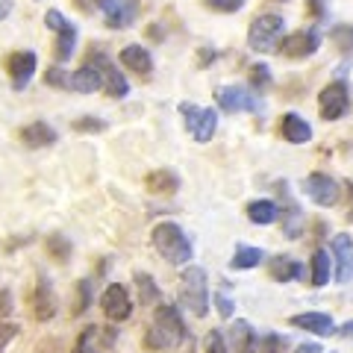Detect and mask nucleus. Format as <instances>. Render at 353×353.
Returning a JSON list of instances; mask_svg holds the SVG:
<instances>
[{"label": "nucleus", "instance_id": "c85d7f7f", "mask_svg": "<svg viewBox=\"0 0 353 353\" xmlns=\"http://www.w3.org/2000/svg\"><path fill=\"white\" fill-rule=\"evenodd\" d=\"M330 41H333L341 53H353V27L350 24L333 27V30H330Z\"/></svg>", "mask_w": 353, "mask_h": 353}, {"label": "nucleus", "instance_id": "393cba45", "mask_svg": "<svg viewBox=\"0 0 353 353\" xmlns=\"http://www.w3.org/2000/svg\"><path fill=\"white\" fill-rule=\"evenodd\" d=\"M74 50H77V27L71 24H65L59 32H57V44H53V57H57V62H68L74 57Z\"/></svg>", "mask_w": 353, "mask_h": 353}, {"label": "nucleus", "instance_id": "ea45409f", "mask_svg": "<svg viewBox=\"0 0 353 353\" xmlns=\"http://www.w3.org/2000/svg\"><path fill=\"white\" fill-rule=\"evenodd\" d=\"M80 132H101V130H106V121H97V118H80L74 124Z\"/></svg>", "mask_w": 353, "mask_h": 353}, {"label": "nucleus", "instance_id": "412c9836", "mask_svg": "<svg viewBox=\"0 0 353 353\" xmlns=\"http://www.w3.org/2000/svg\"><path fill=\"white\" fill-rule=\"evenodd\" d=\"M268 274H271V280H277V283H292V280H303L306 268L292 256H274V259H268Z\"/></svg>", "mask_w": 353, "mask_h": 353}, {"label": "nucleus", "instance_id": "c756f323", "mask_svg": "<svg viewBox=\"0 0 353 353\" xmlns=\"http://www.w3.org/2000/svg\"><path fill=\"white\" fill-rule=\"evenodd\" d=\"M44 248H48V253L57 262H65L71 256V241L65 236H48V241H44Z\"/></svg>", "mask_w": 353, "mask_h": 353}, {"label": "nucleus", "instance_id": "c9c22d12", "mask_svg": "<svg viewBox=\"0 0 353 353\" xmlns=\"http://www.w3.org/2000/svg\"><path fill=\"white\" fill-rule=\"evenodd\" d=\"M88 303H92V294H88V280H80L77 285V306H74V315H83Z\"/></svg>", "mask_w": 353, "mask_h": 353}, {"label": "nucleus", "instance_id": "5701e85b", "mask_svg": "<svg viewBox=\"0 0 353 353\" xmlns=\"http://www.w3.org/2000/svg\"><path fill=\"white\" fill-rule=\"evenodd\" d=\"M145 185H148L150 194H174L176 189H180V176H176L174 171H168V168H159V171L148 174Z\"/></svg>", "mask_w": 353, "mask_h": 353}, {"label": "nucleus", "instance_id": "79ce46f5", "mask_svg": "<svg viewBox=\"0 0 353 353\" xmlns=\"http://www.w3.org/2000/svg\"><path fill=\"white\" fill-rule=\"evenodd\" d=\"M306 12L312 15V18L321 21L324 12H327V0H306Z\"/></svg>", "mask_w": 353, "mask_h": 353}, {"label": "nucleus", "instance_id": "cd10ccee", "mask_svg": "<svg viewBox=\"0 0 353 353\" xmlns=\"http://www.w3.org/2000/svg\"><path fill=\"white\" fill-rule=\"evenodd\" d=\"M136 283H139V297H141V306H150L159 301V285L153 283L150 274H141L136 271Z\"/></svg>", "mask_w": 353, "mask_h": 353}, {"label": "nucleus", "instance_id": "4468645a", "mask_svg": "<svg viewBox=\"0 0 353 353\" xmlns=\"http://www.w3.org/2000/svg\"><path fill=\"white\" fill-rule=\"evenodd\" d=\"M333 256H336V280L345 285L353 280V239L347 233H339L333 239Z\"/></svg>", "mask_w": 353, "mask_h": 353}, {"label": "nucleus", "instance_id": "4c0bfd02", "mask_svg": "<svg viewBox=\"0 0 353 353\" xmlns=\"http://www.w3.org/2000/svg\"><path fill=\"white\" fill-rule=\"evenodd\" d=\"M44 24H48V30H53V32H59L65 24H68V18H65L59 9H48V15H44Z\"/></svg>", "mask_w": 353, "mask_h": 353}, {"label": "nucleus", "instance_id": "de8ad7c7", "mask_svg": "<svg viewBox=\"0 0 353 353\" xmlns=\"http://www.w3.org/2000/svg\"><path fill=\"white\" fill-rule=\"evenodd\" d=\"M336 333H341L345 339H353V321H347V324L341 327V330H336Z\"/></svg>", "mask_w": 353, "mask_h": 353}, {"label": "nucleus", "instance_id": "6ab92c4d", "mask_svg": "<svg viewBox=\"0 0 353 353\" xmlns=\"http://www.w3.org/2000/svg\"><path fill=\"white\" fill-rule=\"evenodd\" d=\"M68 88H71V92H80V94L97 92V88H103L101 71H97L92 62H85L83 68H77L74 74H68Z\"/></svg>", "mask_w": 353, "mask_h": 353}, {"label": "nucleus", "instance_id": "bb28decb", "mask_svg": "<svg viewBox=\"0 0 353 353\" xmlns=\"http://www.w3.org/2000/svg\"><path fill=\"white\" fill-rule=\"evenodd\" d=\"M330 268H333V262H330V253L318 248L312 253V285H315V289H321V285L330 283Z\"/></svg>", "mask_w": 353, "mask_h": 353}, {"label": "nucleus", "instance_id": "9b49d317", "mask_svg": "<svg viewBox=\"0 0 353 353\" xmlns=\"http://www.w3.org/2000/svg\"><path fill=\"white\" fill-rule=\"evenodd\" d=\"M36 68H39V59H36L32 50H15L12 57L6 59V74H9V80H12L15 92H24V88L30 85Z\"/></svg>", "mask_w": 353, "mask_h": 353}, {"label": "nucleus", "instance_id": "2eb2a0df", "mask_svg": "<svg viewBox=\"0 0 353 353\" xmlns=\"http://www.w3.org/2000/svg\"><path fill=\"white\" fill-rule=\"evenodd\" d=\"M57 292H53L50 280L39 277L36 283V292H32V315H36V321H50L53 315H57Z\"/></svg>", "mask_w": 353, "mask_h": 353}, {"label": "nucleus", "instance_id": "a878e982", "mask_svg": "<svg viewBox=\"0 0 353 353\" xmlns=\"http://www.w3.org/2000/svg\"><path fill=\"white\" fill-rule=\"evenodd\" d=\"M262 262H265V250H262V248H248V245H241V248H236L233 259H230V268H236V271H250V268H259Z\"/></svg>", "mask_w": 353, "mask_h": 353}, {"label": "nucleus", "instance_id": "a18cd8bd", "mask_svg": "<svg viewBox=\"0 0 353 353\" xmlns=\"http://www.w3.org/2000/svg\"><path fill=\"white\" fill-rule=\"evenodd\" d=\"M294 353H324V350H321V345H318V341H306V345H301Z\"/></svg>", "mask_w": 353, "mask_h": 353}, {"label": "nucleus", "instance_id": "0eeeda50", "mask_svg": "<svg viewBox=\"0 0 353 353\" xmlns=\"http://www.w3.org/2000/svg\"><path fill=\"white\" fill-rule=\"evenodd\" d=\"M318 44H321V32H318L315 27L309 30H297V32H289V36H283L277 50L283 53V57L289 59H306L312 57V53L318 50Z\"/></svg>", "mask_w": 353, "mask_h": 353}, {"label": "nucleus", "instance_id": "7c9ffc66", "mask_svg": "<svg viewBox=\"0 0 353 353\" xmlns=\"http://www.w3.org/2000/svg\"><path fill=\"white\" fill-rule=\"evenodd\" d=\"M74 353H101L97 350V327H85L74 345Z\"/></svg>", "mask_w": 353, "mask_h": 353}, {"label": "nucleus", "instance_id": "58836bf2", "mask_svg": "<svg viewBox=\"0 0 353 353\" xmlns=\"http://www.w3.org/2000/svg\"><path fill=\"white\" fill-rule=\"evenodd\" d=\"M18 336V327L9 324V321H0V353H3L9 347V341H12Z\"/></svg>", "mask_w": 353, "mask_h": 353}, {"label": "nucleus", "instance_id": "aec40b11", "mask_svg": "<svg viewBox=\"0 0 353 353\" xmlns=\"http://www.w3.org/2000/svg\"><path fill=\"white\" fill-rule=\"evenodd\" d=\"M21 136V141H24L27 148H50L53 141H57V130H53L48 121H32V124H27L24 130L18 132Z\"/></svg>", "mask_w": 353, "mask_h": 353}, {"label": "nucleus", "instance_id": "dca6fc26", "mask_svg": "<svg viewBox=\"0 0 353 353\" xmlns=\"http://www.w3.org/2000/svg\"><path fill=\"white\" fill-rule=\"evenodd\" d=\"M280 136L289 141V145H306V141L312 139V127H309V121L301 118L297 112H285L280 118Z\"/></svg>", "mask_w": 353, "mask_h": 353}, {"label": "nucleus", "instance_id": "473e14b6", "mask_svg": "<svg viewBox=\"0 0 353 353\" xmlns=\"http://www.w3.org/2000/svg\"><path fill=\"white\" fill-rule=\"evenodd\" d=\"M245 3H248V0H203L206 9H212V12H224V15L239 12Z\"/></svg>", "mask_w": 353, "mask_h": 353}, {"label": "nucleus", "instance_id": "f704fd0d", "mask_svg": "<svg viewBox=\"0 0 353 353\" xmlns=\"http://www.w3.org/2000/svg\"><path fill=\"white\" fill-rule=\"evenodd\" d=\"M250 83H253V88L265 92V88L271 85V68H268V65H253V68H250Z\"/></svg>", "mask_w": 353, "mask_h": 353}, {"label": "nucleus", "instance_id": "49530a36", "mask_svg": "<svg viewBox=\"0 0 353 353\" xmlns=\"http://www.w3.org/2000/svg\"><path fill=\"white\" fill-rule=\"evenodd\" d=\"M9 12H12V0H0V21L9 18Z\"/></svg>", "mask_w": 353, "mask_h": 353}, {"label": "nucleus", "instance_id": "c03bdc74", "mask_svg": "<svg viewBox=\"0 0 353 353\" xmlns=\"http://www.w3.org/2000/svg\"><path fill=\"white\" fill-rule=\"evenodd\" d=\"M74 3L80 6L83 12H94V9H101V3H103V0H74Z\"/></svg>", "mask_w": 353, "mask_h": 353}, {"label": "nucleus", "instance_id": "a19ab883", "mask_svg": "<svg viewBox=\"0 0 353 353\" xmlns=\"http://www.w3.org/2000/svg\"><path fill=\"white\" fill-rule=\"evenodd\" d=\"M215 303H218L221 318H230V315H233V301H230L224 292H218V294H215Z\"/></svg>", "mask_w": 353, "mask_h": 353}, {"label": "nucleus", "instance_id": "09e8293b", "mask_svg": "<svg viewBox=\"0 0 353 353\" xmlns=\"http://www.w3.org/2000/svg\"><path fill=\"white\" fill-rule=\"evenodd\" d=\"M350 221H353V185H350V215H347Z\"/></svg>", "mask_w": 353, "mask_h": 353}, {"label": "nucleus", "instance_id": "f03ea898", "mask_svg": "<svg viewBox=\"0 0 353 353\" xmlns=\"http://www.w3.org/2000/svg\"><path fill=\"white\" fill-rule=\"evenodd\" d=\"M153 248L171 265H189L192 259V239L174 221H162V224L153 227Z\"/></svg>", "mask_w": 353, "mask_h": 353}, {"label": "nucleus", "instance_id": "8fccbe9b", "mask_svg": "<svg viewBox=\"0 0 353 353\" xmlns=\"http://www.w3.org/2000/svg\"><path fill=\"white\" fill-rule=\"evenodd\" d=\"M277 3H285V0H277Z\"/></svg>", "mask_w": 353, "mask_h": 353}, {"label": "nucleus", "instance_id": "20e7f679", "mask_svg": "<svg viewBox=\"0 0 353 353\" xmlns=\"http://www.w3.org/2000/svg\"><path fill=\"white\" fill-rule=\"evenodd\" d=\"M285 32V21L283 15H274V12H265L256 15L250 21V30H248V44L253 53H271L277 50V44Z\"/></svg>", "mask_w": 353, "mask_h": 353}, {"label": "nucleus", "instance_id": "39448f33", "mask_svg": "<svg viewBox=\"0 0 353 353\" xmlns=\"http://www.w3.org/2000/svg\"><path fill=\"white\" fill-rule=\"evenodd\" d=\"M180 115L185 121V127H189V132L194 136V141L206 145V141L215 136V130H218V112L215 109L194 106V103H180Z\"/></svg>", "mask_w": 353, "mask_h": 353}, {"label": "nucleus", "instance_id": "7ed1b4c3", "mask_svg": "<svg viewBox=\"0 0 353 353\" xmlns=\"http://www.w3.org/2000/svg\"><path fill=\"white\" fill-rule=\"evenodd\" d=\"M180 303L194 318H203L209 312V277L201 265H189L180 274Z\"/></svg>", "mask_w": 353, "mask_h": 353}, {"label": "nucleus", "instance_id": "a211bd4d", "mask_svg": "<svg viewBox=\"0 0 353 353\" xmlns=\"http://www.w3.org/2000/svg\"><path fill=\"white\" fill-rule=\"evenodd\" d=\"M289 324L306 330V333H315V336H333L336 333V321L330 315H324V312H301V315H292Z\"/></svg>", "mask_w": 353, "mask_h": 353}, {"label": "nucleus", "instance_id": "1a4fd4ad", "mask_svg": "<svg viewBox=\"0 0 353 353\" xmlns=\"http://www.w3.org/2000/svg\"><path fill=\"white\" fill-rule=\"evenodd\" d=\"M347 106H350V94H347L345 80H336V83L324 85L321 94H318V109H321L324 121H339L347 112Z\"/></svg>", "mask_w": 353, "mask_h": 353}, {"label": "nucleus", "instance_id": "f3484780", "mask_svg": "<svg viewBox=\"0 0 353 353\" xmlns=\"http://www.w3.org/2000/svg\"><path fill=\"white\" fill-rule=\"evenodd\" d=\"M121 65H124L127 71H136L139 77H145V80L153 74V57L141 44H127V48L121 50Z\"/></svg>", "mask_w": 353, "mask_h": 353}, {"label": "nucleus", "instance_id": "37998d69", "mask_svg": "<svg viewBox=\"0 0 353 353\" xmlns=\"http://www.w3.org/2000/svg\"><path fill=\"white\" fill-rule=\"evenodd\" d=\"M9 312H12V297H9L6 289H0V318L9 315Z\"/></svg>", "mask_w": 353, "mask_h": 353}, {"label": "nucleus", "instance_id": "2f4dec72", "mask_svg": "<svg viewBox=\"0 0 353 353\" xmlns=\"http://www.w3.org/2000/svg\"><path fill=\"white\" fill-rule=\"evenodd\" d=\"M285 347H289V341H285V336H277V333L262 336L259 341V353H285Z\"/></svg>", "mask_w": 353, "mask_h": 353}, {"label": "nucleus", "instance_id": "ddd939ff", "mask_svg": "<svg viewBox=\"0 0 353 353\" xmlns=\"http://www.w3.org/2000/svg\"><path fill=\"white\" fill-rule=\"evenodd\" d=\"M97 12H103L106 27L124 30L139 18V0H103Z\"/></svg>", "mask_w": 353, "mask_h": 353}, {"label": "nucleus", "instance_id": "f8f14e48", "mask_svg": "<svg viewBox=\"0 0 353 353\" xmlns=\"http://www.w3.org/2000/svg\"><path fill=\"white\" fill-rule=\"evenodd\" d=\"M101 309H103V315L109 318V321H127V318L132 315V301H130V292L124 289L121 283H112L109 289L103 292L101 297Z\"/></svg>", "mask_w": 353, "mask_h": 353}, {"label": "nucleus", "instance_id": "f257e3e1", "mask_svg": "<svg viewBox=\"0 0 353 353\" xmlns=\"http://www.w3.org/2000/svg\"><path fill=\"white\" fill-rule=\"evenodd\" d=\"M189 330L183 324V315L180 309L171 306V303H159L157 306V315H153V327L148 330L145 336V345L150 350H165V347H180Z\"/></svg>", "mask_w": 353, "mask_h": 353}, {"label": "nucleus", "instance_id": "6e6552de", "mask_svg": "<svg viewBox=\"0 0 353 353\" xmlns=\"http://www.w3.org/2000/svg\"><path fill=\"white\" fill-rule=\"evenodd\" d=\"M303 192L306 197L312 201L315 206H336L341 201V189H339V183L333 180L330 174H321V171H315V174H309L306 176V183H303Z\"/></svg>", "mask_w": 353, "mask_h": 353}, {"label": "nucleus", "instance_id": "4be33fe9", "mask_svg": "<svg viewBox=\"0 0 353 353\" xmlns=\"http://www.w3.org/2000/svg\"><path fill=\"white\" fill-rule=\"evenodd\" d=\"M230 341H233V353H256L259 350V336L250 327V321H239L230 327Z\"/></svg>", "mask_w": 353, "mask_h": 353}, {"label": "nucleus", "instance_id": "72a5a7b5", "mask_svg": "<svg viewBox=\"0 0 353 353\" xmlns=\"http://www.w3.org/2000/svg\"><path fill=\"white\" fill-rule=\"evenodd\" d=\"M203 353H230L227 350V341H224V333H221V330H209V336L203 341Z\"/></svg>", "mask_w": 353, "mask_h": 353}, {"label": "nucleus", "instance_id": "e433bc0d", "mask_svg": "<svg viewBox=\"0 0 353 353\" xmlns=\"http://www.w3.org/2000/svg\"><path fill=\"white\" fill-rule=\"evenodd\" d=\"M44 83L53 85V88H68V71H62V68H48V74H44Z\"/></svg>", "mask_w": 353, "mask_h": 353}, {"label": "nucleus", "instance_id": "b1692460", "mask_svg": "<svg viewBox=\"0 0 353 353\" xmlns=\"http://www.w3.org/2000/svg\"><path fill=\"white\" fill-rule=\"evenodd\" d=\"M245 212H248V218L253 221V224L268 227V224H274V221L280 218V206L274 201H268V197H262V201H250Z\"/></svg>", "mask_w": 353, "mask_h": 353}, {"label": "nucleus", "instance_id": "9d476101", "mask_svg": "<svg viewBox=\"0 0 353 353\" xmlns=\"http://www.w3.org/2000/svg\"><path fill=\"white\" fill-rule=\"evenodd\" d=\"M218 106L224 112L236 115V112H259V97L250 94L241 85H221L218 88Z\"/></svg>", "mask_w": 353, "mask_h": 353}, {"label": "nucleus", "instance_id": "423d86ee", "mask_svg": "<svg viewBox=\"0 0 353 353\" xmlns=\"http://www.w3.org/2000/svg\"><path fill=\"white\" fill-rule=\"evenodd\" d=\"M88 62L94 65L97 71H101V80H103V92L112 97V101H124V97L130 94V83H127V77L121 74L115 68V62L106 57L103 50H94L92 57H88Z\"/></svg>", "mask_w": 353, "mask_h": 353}]
</instances>
